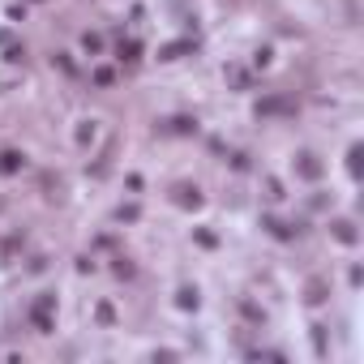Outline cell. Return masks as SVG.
Segmentation results:
<instances>
[{
    "instance_id": "obj_1",
    "label": "cell",
    "mask_w": 364,
    "mask_h": 364,
    "mask_svg": "<svg viewBox=\"0 0 364 364\" xmlns=\"http://www.w3.org/2000/svg\"><path fill=\"white\" fill-rule=\"evenodd\" d=\"M17 167H21V154H13V150H9V154H0V171H4V176L17 171Z\"/></svg>"
}]
</instances>
